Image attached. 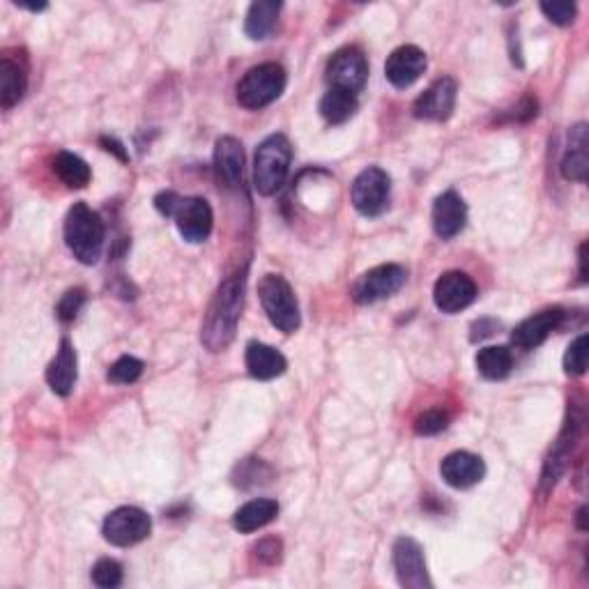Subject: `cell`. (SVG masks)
Here are the masks:
<instances>
[{"instance_id": "obj_1", "label": "cell", "mask_w": 589, "mask_h": 589, "mask_svg": "<svg viewBox=\"0 0 589 589\" xmlns=\"http://www.w3.org/2000/svg\"><path fill=\"white\" fill-rule=\"evenodd\" d=\"M242 304L244 274H235V277L221 283L210 302L208 316H205L201 341L210 353H221V350L231 346V341L235 339L237 320L242 316Z\"/></svg>"}, {"instance_id": "obj_2", "label": "cell", "mask_w": 589, "mask_h": 589, "mask_svg": "<svg viewBox=\"0 0 589 589\" xmlns=\"http://www.w3.org/2000/svg\"><path fill=\"white\" fill-rule=\"evenodd\" d=\"M106 228L99 214L86 203H74L65 217V242L83 265H95L104 249Z\"/></svg>"}, {"instance_id": "obj_3", "label": "cell", "mask_w": 589, "mask_h": 589, "mask_svg": "<svg viewBox=\"0 0 589 589\" xmlns=\"http://www.w3.org/2000/svg\"><path fill=\"white\" fill-rule=\"evenodd\" d=\"M293 162V145L283 134H272L258 145L254 157V187L260 196H272L283 187Z\"/></svg>"}, {"instance_id": "obj_4", "label": "cell", "mask_w": 589, "mask_h": 589, "mask_svg": "<svg viewBox=\"0 0 589 589\" xmlns=\"http://www.w3.org/2000/svg\"><path fill=\"white\" fill-rule=\"evenodd\" d=\"M286 81V70L277 63H263L251 67V70L242 76L240 83H237V102L249 111L263 109V106L277 102L283 90H286Z\"/></svg>"}, {"instance_id": "obj_5", "label": "cell", "mask_w": 589, "mask_h": 589, "mask_svg": "<svg viewBox=\"0 0 589 589\" xmlns=\"http://www.w3.org/2000/svg\"><path fill=\"white\" fill-rule=\"evenodd\" d=\"M260 304L270 318V323L283 334H293L300 327V304L290 288V283L279 274H265L258 283Z\"/></svg>"}, {"instance_id": "obj_6", "label": "cell", "mask_w": 589, "mask_h": 589, "mask_svg": "<svg viewBox=\"0 0 589 589\" xmlns=\"http://www.w3.org/2000/svg\"><path fill=\"white\" fill-rule=\"evenodd\" d=\"M389 194H392V180L389 175L378 166L364 168L353 182L350 198L359 214L364 217H378L387 210Z\"/></svg>"}, {"instance_id": "obj_7", "label": "cell", "mask_w": 589, "mask_h": 589, "mask_svg": "<svg viewBox=\"0 0 589 589\" xmlns=\"http://www.w3.org/2000/svg\"><path fill=\"white\" fill-rule=\"evenodd\" d=\"M152 520L139 507H120L104 520L102 534L111 546L129 548L150 537Z\"/></svg>"}, {"instance_id": "obj_8", "label": "cell", "mask_w": 589, "mask_h": 589, "mask_svg": "<svg viewBox=\"0 0 589 589\" xmlns=\"http://www.w3.org/2000/svg\"><path fill=\"white\" fill-rule=\"evenodd\" d=\"M327 83L330 88L346 90L357 95L369 79V63H366L364 51L359 47H343L334 53L327 63Z\"/></svg>"}, {"instance_id": "obj_9", "label": "cell", "mask_w": 589, "mask_h": 589, "mask_svg": "<svg viewBox=\"0 0 589 589\" xmlns=\"http://www.w3.org/2000/svg\"><path fill=\"white\" fill-rule=\"evenodd\" d=\"M405 270L396 263L378 265L373 270L364 272L353 286V300L357 304H376L399 293L405 283Z\"/></svg>"}, {"instance_id": "obj_10", "label": "cell", "mask_w": 589, "mask_h": 589, "mask_svg": "<svg viewBox=\"0 0 589 589\" xmlns=\"http://www.w3.org/2000/svg\"><path fill=\"white\" fill-rule=\"evenodd\" d=\"M171 217L175 219V226H178L180 235L185 237L187 242H203L208 240L212 233V224H214V214L210 203L205 198L198 196H189V198H178L175 208L171 212Z\"/></svg>"}, {"instance_id": "obj_11", "label": "cell", "mask_w": 589, "mask_h": 589, "mask_svg": "<svg viewBox=\"0 0 589 589\" xmlns=\"http://www.w3.org/2000/svg\"><path fill=\"white\" fill-rule=\"evenodd\" d=\"M477 300V283L465 272H445L435 281L433 302L442 313H458Z\"/></svg>"}, {"instance_id": "obj_12", "label": "cell", "mask_w": 589, "mask_h": 589, "mask_svg": "<svg viewBox=\"0 0 589 589\" xmlns=\"http://www.w3.org/2000/svg\"><path fill=\"white\" fill-rule=\"evenodd\" d=\"M394 569L399 576V583L408 589L431 587V578L426 571L424 550L415 539L399 537L394 543Z\"/></svg>"}, {"instance_id": "obj_13", "label": "cell", "mask_w": 589, "mask_h": 589, "mask_svg": "<svg viewBox=\"0 0 589 589\" xmlns=\"http://www.w3.org/2000/svg\"><path fill=\"white\" fill-rule=\"evenodd\" d=\"M456 95H458L456 81L449 79V76H442V79L435 81L431 88L424 90V93L417 97V102L412 104V113H415L417 120H428V122L449 120L456 106Z\"/></svg>"}, {"instance_id": "obj_14", "label": "cell", "mask_w": 589, "mask_h": 589, "mask_svg": "<svg viewBox=\"0 0 589 589\" xmlns=\"http://www.w3.org/2000/svg\"><path fill=\"white\" fill-rule=\"evenodd\" d=\"M426 72V53L415 47V44H405L396 49L385 63V76L394 88H410L412 83L422 79Z\"/></svg>"}, {"instance_id": "obj_15", "label": "cell", "mask_w": 589, "mask_h": 589, "mask_svg": "<svg viewBox=\"0 0 589 589\" xmlns=\"http://www.w3.org/2000/svg\"><path fill=\"white\" fill-rule=\"evenodd\" d=\"M465 221H468V208H465V201L456 194L454 189L445 191L435 198L433 203V231L442 240H451L465 228Z\"/></svg>"}, {"instance_id": "obj_16", "label": "cell", "mask_w": 589, "mask_h": 589, "mask_svg": "<svg viewBox=\"0 0 589 589\" xmlns=\"http://www.w3.org/2000/svg\"><path fill=\"white\" fill-rule=\"evenodd\" d=\"M562 318V309H546L537 313V316L525 318L511 334V343L520 350H534L562 325Z\"/></svg>"}, {"instance_id": "obj_17", "label": "cell", "mask_w": 589, "mask_h": 589, "mask_svg": "<svg viewBox=\"0 0 589 589\" xmlns=\"http://www.w3.org/2000/svg\"><path fill=\"white\" fill-rule=\"evenodd\" d=\"M440 474L451 488H470L484 479L486 465L470 451H454L440 463Z\"/></svg>"}, {"instance_id": "obj_18", "label": "cell", "mask_w": 589, "mask_h": 589, "mask_svg": "<svg viewBox=\"0 0 589 589\" xmlns=\"http://www.w3.org/2000/svg\"><path fill=\"white\" fill-rule=\"evenodd\" d=\"M214 168L226 187H240L244 173V148L235 136H221L214 145Z\"/></svg>"}, {"instance_id": "obj_19", "label": "cell", "mask_w": 589, "mask_h": 589, "mask_svg": "<svg viewBox=\"0 0 589 589\" xmlns=\"http://www.w3.org/2000/svg\"><path fill=\"white\" fill-rule=\"evenodd\" d=\"M76 376H79V371H76V350L70 339H63L47 369V382L58 396H70L76 385Z\"/></svg>"}, {"instance_id": "obj_20", "label": "cell", "mask_w": 589, "mask_h": 589, "mask_svg": "<svg viewBox=\"0 0 589 589\" xmlns=\"http://www.w3.org/2000/svg\"><path fill=\"white\" fill-rule=\"evenodd\" d=\"M244 362H247V369L256 380H274L288 369L286 357H283L277 348L265 346V343L258 341L249 343Z\"/></svg>"}, {"instance_id": "obj_21", "label": "cell", "mask_w": 589, "mask_h": 589, "mask_svg": "<svg viewBox=\"0 0 589 589\" xmlns=\"http://www.w3.org/2000/svg\"><path fill=\"white\" fill-rule=\"evenodd\" d=\"M26 88V67L12 56L0 58V106H3L5 111H10L12 106H17L21 99H24Z\"/></svg>"}, {"instance_id": "obj_22", "label": "cell", "mask_w": 589, "mask_h": 589, "mask_svg": "<svg viewBox=\"0 0 589 589\" xmlns=\"http://www.w3.org/2000/svg\"><path fill=\"white\" fill-rule=\"evenodd\" d=\"M587 125L580 122L571 129L569 134V148H566V155L562 159V175L566 180L573 182H585L587 180Z\"/></svg>"}, {"instance_id": "obj_23", "label": "cell", "mask_w": 589, "mask_h": 589, "mask_svg": "<svg viewBox=\"0 0 589 589\" xmlns=\"http://www.w3.org/2000/svg\"><path fill=\"white\" fill-rule=\"evenodd\" d=\"M279 514V504L274 500H267V497H258V500H251L242 504L240 509L235 511L233 516V527L242 534H251L260 530V527L270 525Z\"/></svg>"}, {"instance_id": "obj_24", "label": "cell", "mask_w": 589, "mask_h": 589, "mask_svg": "<svg viewBox=\"0 0 589 589\" xmlns=\"http://www.w3.org/2000/svg\"><path fill=\"white\" fill-rule=\"evenodd\" d=\"M279 12L281 3H274V0H258V3L251 5L247 19H244V33H247L249 40H265L277 26Z\"/></svg>"}, {"instance_id": "obj_25", "label": "cell", "mask_w": 589, "mask_h": 589, "mask_svg": "<svg viewBox=\"0 0 589 589\" xmlns=\"http://www.w3.org/2000/svg\"><path fill=\"white\" fill-rule=\"evenodd\" d=\"M320 116H323L330 125H343L355 116L357 111V95L346 93V90L330 88L325 97L320 99Z\"/></svg>"}, {"instance_id": "obj_26", "label": "cell", "mask_w": 589, "mask_h": 589, "mask_svg": "<svg viewBox=\"0 0 589 589\" xmlns=\"http://www.w3.org/2000/svg\"><path fill=\"white\" fill-rule=\"evenodd\" d=\"M53 173L70 189L88 187L90 178H93L90 166L79 155H74V152H58L56 159H53Z\"/></svg>"}, {"instance_id": "obj_27", "label": "cell", "mask_w": 589, "mask_h": 589, "mask_svg": "<svg viewBox=\"0 0 589 589\" xmlns=\"http://www.w3.org/2000/svg\"><path fill=\"white\" fill-rule=\"evenodd\" d=\"M514 369V355L507 346H488L477 353V371L486 380H502Z\"/></svg>"}, {"instance_id": "obj_28", "label": "cell", "mask_w": 589, "mask_h": 589, "mask_svg": "<svg viewBox=\"0 0 589 589\" xmlns=\"http://www.w3.org/2000/svg\"><path fill=\"white\" fill-rule=\"evenodd\" d=\"M141 373H143L141 359H136L132 355H125V357H120L111 364V369H109V373H106V378H109V382H113V385H132V382H136L141 378Z\"/></svg>"}, {"instance_id": "obj_29", "label": "cell", "mask_w": 589, "mask_h": 589, "mask_svg": "<svg viewBox=\"0 0 589 589\" xmlns=\"http://www.w3.org/2000/svg\"><path fill=\"white\" fill-rule=\"evenodd\" d=\"M587 355H589V339L587 334H580L576 341L566 348L564 355V371L569 376H583L587 371Z\"/></svg>"}, {"instance_id": "obj_30", "label": "cell", "mask_w": 589, "mask_h": 589, "mask_svg": "<svg viewBox=\"0 0 589 589\" xmlns=\"http://www.w3.org/2000/svg\"><path fill=\"white\" fill-rule=\"evenodd\" d=\"M93 583L97 587H104V589L118 587L122 583V566L116 560L104 557V560H99L93 566Z\"/></svg>"}, {"instance_id": "obj_31", "label": "cell", "mask_w": 589, "mask_h": 589, "mask_svg": "<svg viewBox=\"0 0 589 589\" xmlns=\"http://www.w3.org/2000/svg\"><path fill=\"white\" fill-rule=\"evenodd\" d=\"M83 304H86V290L83 288H72L67 290V293L60 297L56 313L58 318L63 320V323H72V320L79 316V311L83 309Z\"/></svg>"}, {"instance_id": "obj_32", "label": "cell", "mask_w": 589, "mask_h": 589, "mask_svg": "<svg viewBox=\"0 0 589 589\" xmlns=\"http://www.w3.org/2000/svg\"><path fill=\"white\" fill-rule=\"evenodd\" d=\"M449 426V415L445 410H426L415 419V433L417 435H438Z\"/></svg>"}, {"instance_id": "obj_33", "label": "cell", "mask_w": 589, "mask_h": 589, "mask_svg": "<svg viewBox=\"0 0 589 589\" xmlns=\"http://www.w3.org/2000/svg\"><path fill=\"white\" fill-rule=\"evenodd\" d=\"M541 12L557 26H571L576 19V5L573 3H541Z\"/></svg>"}, {"instance_id": "obj_34", "label": "cell", "mask_w": 589, "mask_h": 589, "mask_svg": "<svg viewBox=\"0 0 589 589\" xmlns=\"http://www.w3.org/2000/svg\"><path fill=\"white\" fill-rule=\"evenodd\" d=\"M256 555H258V560H263L265 564L279 562V557H281V543L277 539L260 541L258 546H256Z\"/></svg>"}, {"instance_id": "obj_35", "label": "cell", "mask_w": 589, "mask_h": 589, "mask_svg": "<svg viewBox=\"0 0 589 589\" xmlns=\"http://www.w3.org/2000/svg\"><path fill=\"white\" fill-rule=\"evenodd\" d=\"M495 330H497V323H495V320H488V318L477 320V323L472 325V336H470V339H472V341L488 339V336H493V334H495Z\"/></svg>"}, {"instance_id": "obj_36", "label": "cell", "mask_w": 589, "mask_h": 589, "mask_svg": "<svg viewBox=\"0 0 589 589\" xmlns=\"http://www.w3.org/2000/svg\"><path fill=\"white\" fill-rule=\"evenodd\" d=\"M99 143L104 145L106 152H113V155H116L120 159V162H127V159H129L125 145H122L118 139H113V136H102V139H99Z\"/></svg>"}, {"instance_id": "obj_37", "label": "cell", "mask_w": 589, "mask_h": 589, "mask_svg": "<svg viewBox=\"0 0 589 589\" xmlns=\"http://www.w3.org/2000/svg\"><path fill=\"white\" fill-rule=\"evenodd\" d=\"M580 281H587V242L580 247Z\"/></svg>"}, {"instance_id": "obj_38", "label": "cell", "mask_w": 589, "mask_h": 589, "mask_svg": "<svg viewBox=\"0 0 589 589\" xmlns=\"http://www.w3.org/2000/svg\"><path fill=\"white\" fill-rule=\"evenodd\" d=\"M578 527L580 530H587V507L578 509Z\"/></svg>"}]
</instances>
